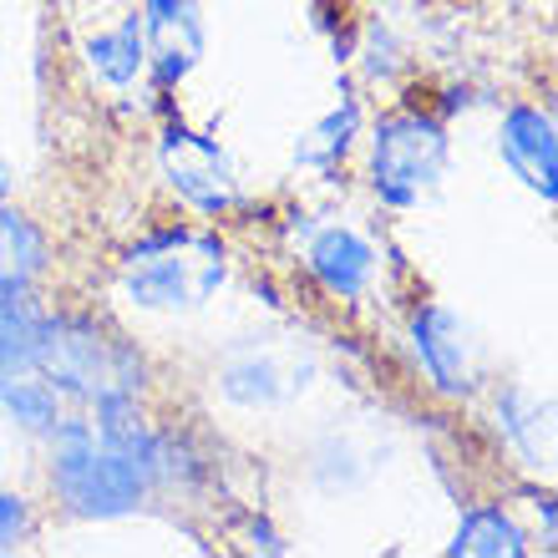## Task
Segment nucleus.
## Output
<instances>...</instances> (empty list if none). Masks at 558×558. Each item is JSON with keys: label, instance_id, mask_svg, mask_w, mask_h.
<instances>
[{"label": "nucleus", "instance_id": "nucleus-9", "mask_svg": "<svg viewBox=\"0 0 558 558\" xmlns=\"http://www.w3.org/2000/svg\"><path fill=\"white\" fill-rule=\"evenodd\" d=\"M305 265L330 294L355 300V294H366L371 275H376V250H371L355 229H345V223H325V229L310 234Z\"/></svg>", "mask_w": 558, "mask_h": 558}, {"label": "nucleus", "instance_id": "nucleus-12", "mask_svg": "<svg viewBox=\"0 0 558 558\" xmlns=\"http://www.w3.org/2000/svg\"><path fill=\"white\" fill-rule=\"evenodd\" d=\"M46 336H51V315L36 310L31 290L0 294V376H15V371H41Z\"/></svg>", "mask_w": 558, "mask_h": 558}, {"label": "nucleus", "instance_id": "nucleus-5", "mask_svg": "<svg viewBox=\"0 0 558 558\" xmlns=\"http://www.w3.org/2000/svg\"><path fill=\"white\" fill-rule=\"evenodd\" d=\"M158 162H162V178L178 189V198H189L204 214H223L239 198L234 158L214 137L193 133V128H168L158 143Z\"/></svg>", "mask_w": 558, "mask_h": 558}, {"label": "nucleus", "instance_id": "nucleus-15", "mask_svg": "<svg viewBox=\"0 0 558 558\" xmlns=\"http://www.w3.org/2000/svg\"><path fill=\"white\" fill-rule=\"evenodd\" d=\"M87 66L102 76L107 87H128L137 72L147 66V51H143V21H122L118 31H102V36H87Z\"/></svg>", "mask_w": 558, "mask_h": 558}, {"label": "nucleus", "instance_id": "nucleus-2", "mask_svg": "<svg viewBox=\"0 0 558 558\" xmlns=\"http://www.w3.org/2000/svg\"><path fill=\"white\" fill-rule=\"evenodd\" d=\"M51 437H57L51 483L76 518H128L143 508L153 483L143 477L133 457L107 447L87 422H61Z\"/></svg>", "mask_w": 558, "mask_h": 558}, {"label": "nucleus", "instance_id": "nucleus-17", "mask_svg": "<svg viewBox=\"0 0 558 558\" xmlns=\"http://www.w3.org/2000/svg\"><path fill=\"white\" fill-rule=\"evenodd\" d=\"M355 133H361V107L340 102L336 112H325V118L294 143V162H305V168H336V162L351 153Z\"/></svg>", "mask_w": 558, "mask_h": 558}, {"label": "nucleus", "instance_id": "nucleus-8", "mask_svg": "<svg viewBox=\"0 0 558 558\" xmlns=\"http://www.w3.org/2000/svg\"><path fill=\"white\" fill-rule=\"evenodd\" d=\"M498 153L533 193H544L548 204L558 198V133L554 118L538 107H513L498 128Z\"/></svg>", "mask_w": 558, "mask_h": 558}, {"label": "nucleus", "instance_id": "nucleus-13", "mask_svg": "<svg viewBox=\"0 0 558 558\" xmlns=\"http://www.w3.org/2000/svg\"><path fill=\"white\" fill-rule=\"evenodd\" d=\"M447 554L457 558H523L529 554V538L502 508H472L457 523V538L447 544Z\"/></svg>", "mask_w": 558, "mask_h": 558}, {"label": "nucleus", "instance_id": "nucleus-6", "mask_svg": "<svg viewBox=\"0 0 558 558\" xmlns=\"http://www.w3.org/2000/svg\"><path fill=\"white\" fill-rule=\"evenodd\" d=\"M412 345L416 361L426 366V376L437 381V391L447 397H468L483 381V355L477 340L447 305H416L412 315Z\"/></svg>", "mask_w": 558, "mask_h": 558}, {"label": "nucleus", "instance_id": "nucleus-14", "mask_svg": "<svg viewBox=\"0 0 558 558\" xmlns=\"http://www.w3.org/2000/svg\"><path fill=\"white\" fill-rule=\"evenodd\" d=\"M46 269V239L0 204V294H21Z\"/></svg>", "mask_w": 558, "mask_h": 558}, {"label": "nucleus", "instance_id": "nucleus-16", "mask_svg": "<svg viewBox=\"0 0 558 558\" xmlns=\"http://www.w3.org/2000/svg\"><path fill=\"white\" fill-rule=\"evenodd\" d=\"M0 407L26 432H57L61 426V391L51 381H41V371L0 376Z\"/></svg>", "mask_w": 558, "mask_h": 558}, {"label": "nucleus", "instance_id": "nucleus-10", "mask_svg": "<svg viewBox=\"0 0 558 558\" xmlns=\"http://www.w3.org/2000/svg\"><path fill=\"white\" fill-rule=\"evenodd\" d=\"M305 366H294L275 351H244L219 371V391L239 407H279L294 391H305Z\"/></svg>", "mask_w": 558, "mask_h": 558}, {"label": "nucleus", "instance_id": "nucleus-18", "mask_svg": "<svg viewBox=\"0 0 558 558\" xmlns=\"http://www.w3.org/2000/svg\"><path fill=\"white\" fill-rule=\"evenodd\" d=\"M21 533H26V498L0 493V554L21 544Z\"/></svg>", "mask_w": 558, "mask_h": 558}, {"label": "nucleus", "instance_id": "nucleus-3", "mask_svg": "<svg viewBox=\"0 0 558 558\" xmlns=\"http://www.w3.org/2000/svg\"><path fill=\"white\" fill-rule=\"evenodd\" d=\"M41 376L66 397L107 401V397H133L143 391V361H137L122 340L102 336L92 320L76 315H51V336H46Z\"/></svg>", "mask_w": 558, "mask_h": 558}, {"label": "nucleus", "instance_id": "nucleus-19", "mask_svg": "<svg viewBox=\"0 0 558 558\" xmlns=\"http://www.w3.org/2000/svg\"><path fill=\"white\" fill-rule=\"evenodd\" d=\"M11 198V168H5V158H0V204Z\"/></svg>", "mask_w": 558, "mask_h": 558}, {"label": "nucleus", "instance_id": "nucleus-1", "mask_svg": "<svg viewBox=\"0 0 558 558\" xmlns=\"http://www.w3.org/2000/svg\"><path fill=\"white\" fill-rule=\"evenodd\" d=\"M223 244L198 229H168V234L143 239L122 259V294L143 310H198L219 294Z\"/></svg>", "mask_w": 558, "mask_h": 558}, {"label": "nucleus", "instance_id": "nucleus-7", "mask_svg": "<svg viewBox=\"0 0 558 558\" xmlns=\"http://www.w3.org/2000/svg\"><path fill=\"white\" fill-rule=\"evenodd\" d=\"M137 21H143L147 66H153V76L162 87H178L183 76L198 72V61L208 51L198 0H147Z\"/></svg>", "mask_w": 558, "mask_h": 558}, {"label": "nucleus", "instance_id": "nucleus-4", "mask_svg": "<svg viewBox=\"0 0 558 558\" xmlns=\"http://www.w3.org/2000/svg\"><path fill=\"white\" fill-rule=\"evenodd\" d=\"M447 178V128L426 112L381 118L371 133V189L391 208H422Z\"/></svg>", "mask_w": 558, "mask_h": 558}, {"label": "nucleus", "instance_id": "nucleus-11", "mask_svg": "<svg viewBox=\"0 0 558 558\" xmlns=\"http://www.w3.org/2000/svg\"><path fill=\"white\" fill-rule=\"evenodd\" d=\"M498 426L513 441L529 468H554V401L529 391V386H502Z\"/></svg>", "mask_w": 558, "mask_h": 558}]
</instances>
